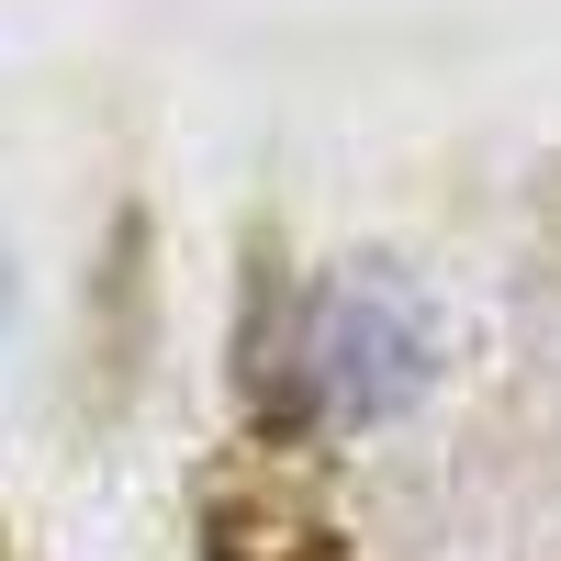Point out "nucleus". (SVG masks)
Listing matches in <instances>:
<instances>
[{
	"instance_id": "obj_1",
	"label": "nucleus",
	"mask_w": 561,
	"mask_h": 561,
	"mask_svg": "<svg viewBox=\"0 0 561 561\" xmlns=\"http://www.w3.org/2000/svg\"><path fill=\"white\" fill-rule=\"evenodd\" d=\"M293 370H304L325 427H382V415H404L438 382V325L404 280H337V293H314Z\"/></svg>"
}]
</instances>
